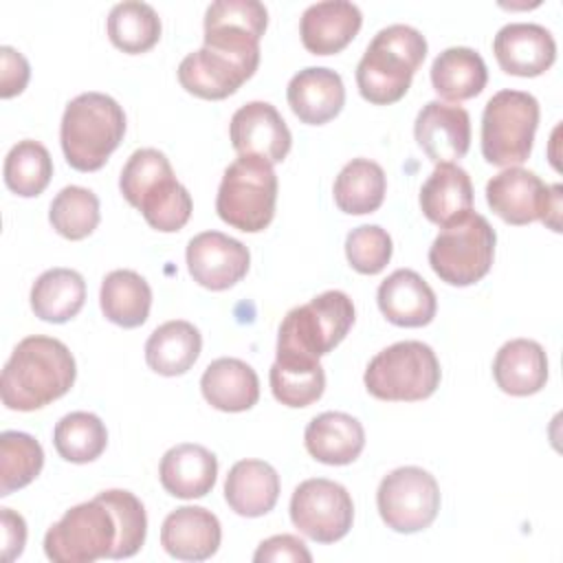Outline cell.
<instances>
[{"mask_svg": "<svg viewBox=\"0 0 563 563\" xmlns=\"http://www.w3.org/2000/svg\"><path fill=\"white\" fill-rule=\"evenodd\" d=\"M187 268L194 282L209 290L235 286L251 266L249 249L220 231H202L187 244Z\"/></svg>", "mask_w": 563, "mask_h": 563, "instance_id": "2e32d148", "label": "cell"}, {"mask_svg": "<svg viewBox=\"0 0 563 563\" xmlns=\"http://www.w3.org/2000/svg\"><path fill=\"white\" fill-rule=\"evenodd\" d=\"M279 497V475L264 460H240L224 479V499L240 517L271 512Z\"/></svg>", "mask_w": 563, "mask_h": 563, "instance_id": "4316f807", "label": "cell"}, {"mask_svg": "<svg viewBox=\"0 0 563 563\" xmlns=\"http://www.w3.org/2000/svg\"><path fill=\"white\" fill-rule=\"evenodd\" d=\"M0 521H2V559L13 561L24 550L26 523L22 515L13 512L11 508H0Z\"/></svg>", "mask_w": 563, "mask_h": 563, "instance_id": "f6af8a7d", "label": "cell"}, {"mask_svg": "<svg viewBox=\"0 0 563 563\" xmlns=\"http://www.w3.org/2000/svg\"><path fill=\"white\" fill-rule=\"evenodd\" d=\"M394 253L389 233L378 224H361L345 238V257L361 275L380 273Z\"/></svg>", "mask_w": 563, "mask_h": 563, "instance_id": "b9f144b4", "label": "cell"}, {"mask_svg": "<svg viewBox=\"0 0 563 563\" xmlns=\"http://www.w3.org/2000/svg\"><path fill=\"white\" fill-rule=\"evenodd\" d=\"M53 176V158L48 150L33 139L18 141L4 158V183L7 187L22 196H40Z\"/></svg>", "mask_w": 563, "mask_h": 563, "instance_id": "74e56055", "label": "cell"}, {"mask_svg": "<svg viewBox=\"0 0 563 563\" xmlns=\"http://www.w3.org/2000/svg\"><path fill=\"white\" fill-rule=\"evenodd\" d=\"M0 97L11 99L20 95L31 77V66L26 57L13 46H0Z\"/></svg>", "mask_w": 563, "mask_h": 563, "instance_id": "ee69618b", "label": "cell"}, {"mask_svg": "<svg viewBox=\"0 0 563 563\" xmlns=\"http://www.w3.org/2000/svg\"><path fill=\"white\" fill-rule=\"evenodd\" d=\"M473 207V183L455 163H438L420 189V209L438 227L464 218Z\"/></svg>", "mask_w": 563, "mask_h": 563, "instance_id": "f1b7e54d", "label": "cell"}, {"mask_svg": "<svg viewBox=\"0 0 563 563\" xmlns=\"http://www.w3.org/2000/svg\"><path fill=\"white\" fill-rule=\"evenodd\" d=\"M290 519L317 543L343 539L354 521V504L345 486L325 477L301 482L290 497Z\"/></svg>", "mask_w": 563, "mask_h": 563, "instance_id": "4fadbf2b", "label": "cell"}, {"mask_svg": "<svg viewBox=\"0 0 563 563\" xmlns=\"http://www.w3.org/2000/svg\"><path fill=\"white\" fill-rule=\"evenodd\" d=\"M288 106L308 125H323L345 103V86L339 73L325 66H308L292 75L286 88Z\"/></svg>", "mask_w": 563, "mask_h": 563, "instance_id": "603a6c76", "label": "cell"}, {"mask_svg": "<svg viewBox=\"0 0 563 563\" xmlns=\"http://www.w3.org/2000/svg\"><path fill=\"white\" fill-rule=\"evenodd\" d=\"M255 563L266 561H292V563H310L312 554L306 543L295 534H275L262 541L253 554Z\"/></svg>", "mask_w": 563, "mask_h": 563, "instance_id": "7bdbcfd3", "label": "cell"}, {"mask_svg": "<svg viewBox=\"0 0 563 563\" xmlns=\"http://www.w3.org/2000/svg\"><path fill=\"white\" fill-rule=\"evenodd\" d=\"M413 136L435 165L453 163L471 147V117L462 106L429 101L416 117Z\"/></svg>", "mask_w": 563, "mask_h": 563, "instance_id": "ac0fdd59", "label": "cell"}, {"mask_svg": "<svg viewBox=\"0 0 563 563\" xmlns=\"http://www.w3.org/2000/svg\"><path fill=\"white\" fill-rule=\"evenodd\" d=\"M99 198L95 191L68 185L51 202L48 220L53 229L66 240H84L99 224Z\"/></svg>", "mask_w": 563, "mask_h": 563, "instance_id": "ab89813d", "label": "cell"}, {"mask_svg": "<svg viewBox=\"0 0 563 563\" xmlns=\"http://www.w3.org/2000/svg\"><path fill=\"white\" fill-rule=\"evenodd\" d=\"M273 396L286 407H308L323 396L325 372L319 361L275 358L268 372Z\"/></svg>", "mask_w": 563, "mask_h": 563, "instance_id": "8d00e7d4", "label": "cell"}, {"mask_svg": "<svg viewBox=\"0 0 563 563\" xmlns=\"http://www.w3.org/2000/svg\"><path fill=\"white\" fill-rule=\"evenodd\" d=\"M125 134L123 108L103 92H81L68 101L59 141L68 165L77 172H97L121 145Z\"/></svg>", "mask_w": 563, "mask_h": 563, "instance_id": "277c9868", "label": "cell"}, {"mask_svg": "<svg viewBox=\"0 0 563 563\" xmlns=\"http://www.w3.org/2000/svg\"><path fill=\"white\" fill-rule=\"evenodd\" d=\"M376 301L385 319L400 328H422L433 321L438 310L433 288L411 268H398L383 279Z\"/></svg>", "mask_w": 563, "mask_h": 563, "instance_id": "7402d4cb", "label": "cell"}, {"mask_svg": "<svg viewBox=\"0 0 563 563\" xmlns=\"http://www.w3.org/2000/svg\"><path fill=\"white\" fill-rule=\"evenodd\" d=\"M44 466L42 444L24 431L0 433V495L31 484Z\"/></svg>", "mask_w": 563, "mask_h": 563, "instance_id": "f35d334b", "label": "cell"}, {"mask_svg": "<svg viewBox=\"0 0 563 563\" xmlns=\"http://www.w3.org/2000/svg\"><path fill=\"white\" fill-rule=\"evenodd\" d=\"M75 356L59 339L33 334L22 339L2 367V405L13 411H35L62 398L75 383Z\"/></svg>", "mask_w": 563, "mask_h": 563, "instance_id": "6da1fadb", "label": "cell"}, {"mask_svg": "<svg viewBox=\"0 0 563 563\" xmlns=\"http://www.w3.org/2000/svg\"><path fill=\"white\" fill-rule=\"evenodd\" d=\"M268 11L257 0H216L205 11V44L260 62Z\"/></svg>", "mask_w": 563, "mask_h": 563, "instance_id": "5bb4252c", "label": "cell"}, {"mask_svg": "<svg viewBox=\"0 0 563 563\" xmlns=\"http://www.w3.org/2000/svg\"><path fill=\"white\" fill-rule=\"evenodd\" d=\"M303 444L317 462L343 466L361 455L365 446V429L350 413L323 411L308 422Z\"/></svg>", "mask_w": 563, "mask_h": 563, "instance_id": "d4e9b609", "label": "cell"}, {"mask_svg": "<svg viewBox=\"0 0 563 563\" xmlns=\"http://www.w3.org/2000/svg\"><path fill=\"white\" fill-rule=\"evenodd\" d=\"M539 125V101L523 90L495 92L482 112V154L490 165L517 167L528 161Z\"/></svg>", "mask_w": 563, "mask_h": 563, "instance_id": "9c48e42d", "label": "cell"}, {"mask_svg": "<svg viewBox=\"0 0 563 563\" xmlns=\"http://www.w3.org/2000/svg\"><path fill=\"white\" fill-rule=\"evenodd\" d=\"M86 301V282L73 268H48L31 288V308L35 317L48 323H66Z\"/></svg>", "mask_w": 563, "mask_h": 563, "instance_id": "d6a6232c", "label": "cell"}, {"mask_svg": "<svg viewBox=\"0 0 563 563\" xmlns=\"http://www.w3.org/2000/svg\"><path fill=\"white\" fill-rule=\"evenodd\" d=\"M442 378L440 361L422 341H398L380 350L365 369V389L378 400L416 402L429 398Z\"/></svg>", "mask_w": 563, "mask_h": 563, "instance_id": "52a82bcc", "label": "cell"}, {"mask_svg": "<svg viewBox=\"0 0 563 563\" xmlns=\"http://www.w3.org/2000/svg\"><path fill=\"white\" fill-rule=\"evenodd\" d=\"M53 444L66 462L88 464L106 451L108 431L99 416L90 411H70L55 424Z\"/></svg>", "mask_w": 563, "mask_h": 563, "instance_id": "d590c367", "label": "cell"}, {"mask_svg": "<svg viewBox=\"0 0 563 563\" xmlns=\"http://www.w3.org/2000/svg\"><path fill=\"white\" fill-rule=\"evenodd\" d=\"M99 303L108 321L121 328H139L150 317L152 288L136 271L117 268L103 277Z\"/></svg>", "mask_w": 563, "mask_h": 563, "instance_id": "1f68e13d", "label": "cell"}, {"mask_svg": "<svg viewBox=\"0 0 563 563\" xmlns=\"http://www.w3.org/2000/svg\"><path fill=\"white\" fill-rule=\"evenodd\" d=\"M387 178L378 163L352 158L334 178V202L343 213L363 216L376 211L385 200Z\"/></svg>", "mask_w": 563, "mask_h": 563, "instance_id": "836d02e7", "label": "cell"}, {"mask_svg": "<svg viewBox=\"0 0 563 563\" xmlns=\"http://www.w3.org/2000/svg\"><path fill=\"white\" fill-rule=\"evenodd\" d=\"M561 185H545L530 169L506 167L486 183V202L508 224L541 220L561 231Z\"/></svg>", "mask_w": 563, "mask_h": 563, "instance_id": "8fae6325", "label": "cell"}, {"mask_svg": "<svg viewBox=\"0 0 563 563\" xmlns=\"http://www.w3.org/2000/svg\"><path fill=\"white\" fill-rule=\"evenodd\" d=\"M488 81L482 55L468 46L444 48L431 64L433 90L446 101H466L477 97Z\"/></svg>", "mask_w": 563, "mask_h": 563, "instance_id": "4dcf8cb0", "label": "cell"}, {"mask_svg": "<svg viewBox=\"0 0 563 563\" xmlns=\"http://www.w3.org/2000/svg\"><path fill=\"white\" fill-rule=\"evenodd\" d=\"M119 543V521L99 493L64 512L44 534V552L55 563H92L112 559Z\"/></svg>", "mask_w": 563, "mask_h": 563, "instance_id": "ba28073f", "label": "cell"}, {"mask_svg": "<svg viewBox=\"0 0 563 563\" xmlns=\"http://www.w3.org/2000/svg\"><path fill=\"white\" fill-rule=\"evenodd\" d=\"M493 53L504 73L517 77H537L556 59L552 33L534 22H510L493 40Z\"/></svg>", "mask_w": 563, "mask_h": 563, "instance_id": "d6986e66", "label": "cell"}, {"mask_svg": "<svg viewBox=\"0 0 563 563\" xmlns=\"http://www.w3.org/2000/svg\"><path fill=\"white\" fill-rule=\"evenodd\" d=\"M260 62L202 46L183 57L178 64L180 86L200 99H227L246 79L253 77Z\"/></svg>", "mask_w": 563, "mask_h": 563, "instance_id": "9a60e30c", "label": "cell"}, {"mask_svg": "<svg viewBox=\"0 0 563 563\" xmlns=\"http://www.w3.org/2000/svg\"><path fill=\"white\" fill-rule=\"evenodd\" d=\"M376 506L387 528L402 534L420 532L438 517L440 486L429 471L400 466L380 479Z\"/></svg>", "mask_w": 563, "mask_h": 563, "instance_id": "7c38bea8", "label": "cell"}, {"mask_svg": "<svg viewBox=\"0 0 563 563\" xmlns=\"http://www.w3.org/2000/svg\"><path fill=\"white\" fill-rule=\"evenodd\" d=\"M229 136L240 156H260L271 165L282 163L292 145L286 121L268 101H249L238 108L231 117Z\"/></svg>", "mask_w": 563, "mask_h": 563, "instance_id": "e0dca14e", "label": "cell"}, {"mask_svg": "<svg viewBox=\"0 0 563 563\" xmlns=\"http://www.w3.org/2000/svg\"><path fill=\"white\" fill-rule=\"evenodd\" d=\"M101 495L119 521V543L112 552V559L134 556L143 548L147 534V515L143 501L134 493L121 488L101 490Z\"/></svg>", "mask_w": 563, "mask_h": 563, "instance_id": "60d3db41", "label": "cell"}, {"mask_svg": "<svg viewBox=\"0 0 563 563\" xmlns=\"http://www.w3.org/2000/svg\"><path fill=\"white\" fill-rule=\"evenodd\" d=\"M119 189L143 213L145 222L161 233L180 231L194 209L191 196L176 180L167 156L154 147L130 154L119 176Z\"/></svg>", "mask_w": 563, "mask_h": 563, "instance_id": "7a4b0ae2", "label": "cell"}, {"mask_svg": "<svg viewBox=\"0 0 563 563\" xmlns=\"http://www.w3.org/2000/svg\"><path fill=\"white\" fill-rule=\"evenodd\" d=\"M495 229L475 211L442 227L429 246V264L433 273L449 286H471L479 282L493 266Z\"/></svg>", "mask_w": 563, "mask_h": 563, "instance_id": "30bf717a", "label": "cell"}, {"mask_svg": "<svg viewBox=\"0 0 563 563\" xmlns=\"http://www.w3.org/2000/svg\"><path fill=\"white\" fill-rule=\"evenodd\" d=\"M424 57L427 40L418 29L409 24H389L380 29L356 66L361 97L376 106L400 101Z\"/></svg>", "mask_w": 563, "mask_h": 563, "instance_id": "3957f363", "label": "cell"}, {"mask_svg": "<svg viewBox=\"0 0 563 563\" xmlns=\"http://www.w3.org/2000/svg\"><path fill=\"white\" fill-rule=\"evenodd\" d=\"M497 387L510 396H530L545 387L548 356L532 339H512L504 343L493 361Z\"/></svg>", "mask_w": 563, "mask_h": 563, "instance_id": "83f0119b", "label": "cell"}, {"mask_svg": "<svg viewBox=\"0 0 563 563\" xmlns=\"http://www.w3.org/2000/svg\"><path fill=\"white\" fill-rule=\"evenodd\" d=\"M218 475V457L202 444L183 442L172 446L158 466L163 488L178 499L205 497Z\"/></svg>", "mask_w": 563, "mask_h": 563, "instance_id": "cb8c5ba5", "label": "cell"}, {"mask_svg": "<svg viewBox=\"0 0 563 563\" xmlns=\"http://www.w3.org/2000/svg\"><path fill=\"white\" fill-rule=\"evenodd\" d=\"M222 530L218 517L202 506H180L172 510L161 528V545L180 561L211 559L220 548Z\"/></svg>", "mask_w": 563, "mask_h": 563, "instance_id": "ffe728a7", "label": "cell"}, {"mask_svg": "<svg viewBox=\"0 0 563 563\" xmlns=\"http://www.w3.org/2000/svg\"><path fill=\"white\" fill-rule=\"evenodd\" d=\"M277 202V174L273 165L260 156H238L222 174L216 211L229 227L257 233L264 231Z\"/></svg>", "mask_w": 563, "mask_h": 563, "instance_id": "8992f818", "label": "cell"}, {"mask_svg": "<svg viewBox=\"0 0 563 563\" xmlns=\"http://www.w3.org/2000/svg\"><path fill=\"white\" fill-rule=\"evenodd\" d=\"M108 37L123 53H145L161 40V18L147 2H119L108 13Z\"/></svg>", "mask_w": 563, "mask_h": 563, "instance_id": "e575fe53", "label": "cell"}, {"mask_svg": "<svg viewBox=\"0 0 563 563\" xmlns=\"http://www.w3.org/2000/svg\"><path fill=\"white\" fill-rule=\"evenodd\" d=\"M361 24L363 13L354 2L323 0L301 13L299 33L312 55H334L356 37Z\"/></svg>", "mask_w": 563, "mask_h": 563, "instance_id": "44dd1931", "label": "cell"}, {"mask_svg": "<svg viewBox=\"0 0 563 563\" xmlns=\"http://www.w3.org/2000/svg\"><path fill=\"white\" fill-rule=\"evenodd\" d=\"M354 323V303L343 290H325L284 317L277 334L282 361H319L332 352Z\"/></svg>", "mask_w": 563, "mask_h": 563, "instance_id": "5b68a950", "label": "cell"}, {"mask_svg": "<svg viewBox=\"0 0 563 563\" xmlns=\"http://www.w3.org/2000/svg\"><path fill=\"white\" fill-rule=\"evenodd\" d=\"M200 389L211 407L227 413L246 411L260 400V378L255 369L233 356L211 361L200 378Z\"/></svg>", "mask_w": 563, "mask_h": 563, "instance_id": "484cf974", "label": "cell"}, {"mask_svg": "<svg viewBox=\"0 0 563 563\" xmlns=\"http://www.w3.org/2000/svg\"><path fill=\"white\" fill-rule=\"evenodd\" d=\"M202 350L200 330L183 319L158 325L145 343V361L161 376H180L198 361Z\"/></svg>", "mask_w": 563, "mask_h": 563, "instance_id": "f546056e", "label": "cell"}]
</instances>
